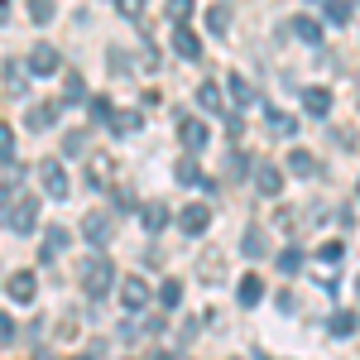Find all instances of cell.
Segmentation results:
<instances>
[{
	"label": "cell",
	"instance_id": "6da1fadb",
	"mask_svg": "<svg viewBox=\"0 0 360 360\" xmlns=\"http://www.w3.org/2000/svg\"><path fill=\"white\" fill-rule=\"evenodd\" d=\"M34 217H39V197H10V202H5V231H10V236H25L29 226H34Z\"/></svg>",
	"mask_w": 360,
	"mask_h": 360
},
{
	"label": "cell",
	"instance_id": "7a4b0ae2",
	"mask_svg": "<svg viewBox=\"0 0 360 360\" xmlns=\"http://www.w3.org/2000/svg\"><path fill=\"white\" fill-rule=\"evenodd\" d=\"M111 278H115V269H111L106 255H96V259L82 264V288L91 293V298H106V293H111Z\"/></svg>",
	"mask_w": 360,
	"mask_h": 360
},
{
	"label": "cell",
	"instance_id": "3957f363",
	"mask_svg": "<svg viewBox=\"0 0 360 360\" xmlns=\"http://www.w3.org/2000/svg\"><path fill=\"white\" fill-rule=\"evenodd\" d=\"M178 226H183L188 236H202V231L212 226V207H207V202H193V207H183V212H178Z\"/></svg>",
	"mask_w": 360,
	"mask_h": 360
},
{
	"label": "cell",
	"instance_id": "277c9868",
	"mask_svg": "<svg viewBox=\"0 0 360 360\" xmlns=\"http://www.w3.org/2000/svg\"><path fill=\"white\" fill-rule=\"evenodd\" d=\"M178 139H183V149H202V144L212 139V130H207V120L183 115V120H178Z\"/></svg>",
	"mask_w": 360,
	"mask_h": 360
},
{
	"label": "cell",
	"instance_id": "5b68a950",
	"mask_svg": "<svg viewBox=\"0 0 360 360\" xmlns=\"http://www.w3.org/2000/svg\"><path fill=\"white\" fill-rule=\"evenodd\" d=\"M39 178H44L49 197H68V173H63L58 159H44V164H39Z\"/></svg>",
	"mask_w": 360,
	"mask_h": 360
},
{
	"label": "cell",
	"instance_id": "8992f818",
	"mask_svg": "<svg viewBox=\"0 0 360 360\" xmlns=\"http://www.w3.org/2000/svg\"><path fill=\"white\" fill-rule=\"evenodd\" d=\"M29 72H39V77L58 72V49L53 44H34V49H29Z\"/></svg>",
	"mask_w": 360,
	"mask_h": 360
},
{
	"label": "cell",
	"instance_id": "52a82bcc",
	"mask_svg": "<svg viewBox=\"0 0 360 360\" xmlns=\"http://www.w3.org/2000/svg\"><path fill=\"white\" fill-rule=\"evenodd\" d=\"M5 293H10L15 303H29V298L39 293V283H34V274H29V269H15V274L5 278Z\"/></svg>",
	"mask_w": 360,
	"mask_h": 360
},
{
	"label": "cell",
	"instance_id": "ba28073f",
	"mask_svg": "<svg viewBox=\"0 0 360 360\" xmlns=\"http://www.w3.org/2000/svg\"><path fill=\"white\" fill-rule=\"evenodd\" d=\"M120 303L130 307V312H139V307L149 303V283H144L139 274H130L125 283H120Z\"/></svg>",
	"mask_w": 360,
	"mask_h": 360
},
{
	"label": "cell",
	"instance_id": "9c48e42d",
	"mask_svg": "<svg viewBox=\"0 0 360 360\" xmlns=\"http://www.w3.org/2000/svg\"><path fill=\"white\" fill-rule=\"evenodd\" d=\"M82 231H86L91 245H106V240H111V212H86Z\"/></svg>",
	"mask_w": 360,
	"mask_h": 360
},
{
	"label": "cell",
	"instance_id": "30bf717a",
	"mask_svg": "<svg viewBox=\"0 0 360 360\" xmlns=\"http://www.w3.org/2000/svg\"><path fill=\"white\" fill-rule=\"evenodd\" d=\"M173 49H178V58H202V44H197V34L188 25H173Z\"/></svg>",
	"mask_w": 360,
	"mask_h": 360
},
{
	"label": "cell",
	"instance_id": "8fae6325",
	"mask_svg": "<svg viewBox=\"0 0 360 360\" xmlns=\"http://www.w3.org/2000/svg\"><path fill=\"white\" fill-rule=\"evenodd\" d=\"M255 188L264 197H278V188H283V173H278L274 164H255Z\"/></svg>",
	"mask_w": 360,
	"mask_h": 360
},
{
	"label": "cell",
	"instance_id": "7c38bea8",
	"mask_svg": "<svg viewBox=\"0 0 360 360\" xmlns=\"http://www.w3.org/2000/svg\"><path fill=\"white\" fill-rule=\"evenodd\" d=\"M236 298H240V307H255L259 298H264V278L245 274V278H240V288H236Z\"/></svg>",
	"mask_w": 360,
	"mask_h": 360
},
{
	"label": "cell",
	"instance_id": "4fadbf2b",
	"mask_svg": "<svg viewBox=\"0 0 360 360\" xmlns=\"http://www.w3.org/2000/svg\"><path fill=\"white\" fill-rule=\"evenodd\" d=\"M288 29H293L303 44H322V25H317L312 15H293V20H288Z\"/></svg>",
	"mask_w": 360,
	"mask_h": 360
},
{
	"label": "cell",
	"instance_id": "5bb4252c",
	"mask_svg": "<svg viewBox=\"0 0 360 360\" xmlns=\"http://www.w3.org/2000/svg\"><path fill=\"white\" fill-rule=\"evenodd\" d=\"M63 250H68V231H63V226H49V231H44V250H39V255H44V259H58Z\"/></svg>",
	"mask_w": 360,
	"mask_h": 360
},
{
	"label": "cell",
	"instance_id": "9a60e30c",
	"mask_svg": "<svg viewBox=\"0 0 360 360\" xmlns=\"http://www.w3.org/2000/svg\"><path fill=\"white\" fill-rule=\"evenodd\" d=\"M303 106H307V115H327V111H332V91L307 86V91H303Z\"/></svg>",
	"mask_w": 360,
	"mask_h": 360
},
{
	"label": "cell",
	"instance_id": "2e32d148",
	"mask_svg": "<svg viewBox=\"0 0 360 360\" xmlns=\"http://www.w3.org/2000/svg\"><path fill=\"white\" fill-rule=\"evenodd\" d=\"M356 327H360V317H356V312H346V307H336L332 322H327V332H332V336H351Z\"/></svg>",
	"mask_w": 360,
	"mask_h": 360
},
{
	"label": "cell",
	"instance_id": "e0dca14e",
	"mask_svg": "<svg viewBox=\"0 0 360 360\" xmlns=\"http://www.w3.org/2000/svg\"><path fill=\"white\" fill-rule=\"evenodd\" d=\"M164 226H168V207H164V202H149V207H144V231L159 236Z\"/></svg>",
	"mask_w": 360,
	"mask_h": 360
},
{
	"label": "cell",
	"instance_id": "ac0fdd59",
	"mask_svg": "<svg viewBox=\"0 0 360 360\" xmlns=\"http://www.w3.org/2000/svg\"><path fill=\"white\" fill-rule=\"evenodd\" d=\"M288 168H293L298 178H312V173H317V159H312L307 149H293V154H288Z\"/></svg>",
	"mask_w": 360,
	"mask_h": 360
},
{
	"label": "cell",
	"instance_id": "d6986e66",
	"mask_svg": "<svg viewBox=\"0 0 360 360\" xmlns=\"http://www.w3.org/2000/svg\"><path fill=\"white\" fill-rule=\"evenodd\" d=\"M63 111V106H58V101H49V106H34V111H29V125H34V130H49V125H53V115Z\"/></svg>",
	"mask_w": 360,
	"mask_h": 360
},
{
	"label": "cell",
	"instance_id": "ffe728a7",
	"mask_svg": "<svg viewBox=\"0 0 360 360\" xmlns=\"http://www.w3.org/2000/svg\"><path fill=\"white\" fill-rule=\"evenodd\" d=\"M226 82H231V101H236V106H250V101H255V91H250L245 77H236V72H231Z\"/></svg>",
	"mask_w": 360,
	"mask_h": 360
},
{
	"label": "cell",
	"instance_id": "44dd1931",
	"mask_svg": "<svg viewBox=\"0 0 360 360\" xmlns=\"http://www.w3.org/2000/svg\"><path fill=\"white\" fill-rule=\"evenodd\" d=\"M173 178H178V183H202V188H207V178L197 173V159H178V168H173Z\"/></svg>",
	"mask_w": 360,
	"mask_h": 360
},
{
	"label": "cell",
	"instance_id": "7402d4cb",
	"mask_svg": "<svg viewBox=\"0 0 360 360\" xmlns=\"http://www.w3.org/2000/svg\"><path fill=\"white\" fill-rule=\"evenodd\" d=\"M264 115H269V130H274V135H293V130H298V120H288V115L278 111V106H269Z\"/></svg>",
	"mask_w": 360,
	"mask_h": 360
},
{
	"label": "cell",
	"instance_id": "603a6c76",
	"mask_svg": "<svg viewBox=\"0 0 360 360\" xmlns=\"http://www.w3.org/2000/svg\"><path fill=\"white\" fill-rule=\"evenodd\" d=\"M240 250H245L250 259H264V255H269V245H264V236H259V231H245V240H240Z\"/></svg>",
	"mask_w": 360,
	"mask_h": 360
},
{
	"label": "cell",
	"instance_id": "cb8c5ba5",
	"mask_svg": "<svg viewBox=\"0 0 360 360\" xmlns=\"http://www.w3.org/2000/svg\"><path fill=\"white\" fill-rule=\"evenodd\" d=\"M5 91H10V96H20V91H25V72L15 68V58H5Z\"/></svg>",
	"mask_w": 360,
	"mask_h": 360
},
{
	"label": "cell",
	"instance_id": "d4e9b609",
	"mask_svg": "<svg viewBox=\"0 0 360 360\" xmlns=\"http://www.w3.org/2000/svg\"><path fill=\"white\" fill-rule=\"evenodd\" d=\"M278 269H283V274H298V269H303V250H278Z\"/></svg>",
	"mask_w": 360,
	"mask_h": 360
},
{
	"label": "cell",
	"instance_id": "484cf974",
	"mask_svg": "<svg viewBox=\"0 0 360 360\" xmlns=\"http://www.w3.org/2000/svg\"><path fill=\"white\" fill-rule=\"evenodd\" d=\"M111 130H115V135H130V130H139V111H115Z\"/></svg>",
	"mask_w": 360,
	"mask_h": 360
},
{
	"label": "cell",
	"instance_id": "4316f807",
	"mask_svg": "<svg viewBox=\"0 0 360 360\" xmlns=\"http://www.w3.org/2000/svg\"><path fill=\"white\" fill-rule=\"evenodd\" d=\"M86 178H91V188L111 178V164H106V154H91V168H86Z\"/></svg>",
	"mask_w": 360,
	"mask_h": 360
},
{
	"label": "cell",
	"instance_id": "83f0119b",
	"mask_svg": "<svg viewBox=\"0 0 360 360\" xmlns=\"http://www.w3.org/2000/svg\"><path fill=\"white\" fill-rule=\"evenodd\" d=\"M159 303H164V307H178V303H183V283H178V278H168L164 288H159Z\"/></svg>",
	"mask_w": 360,
	"mask_h": 360
},
{
	"label": "cell",
	"instance_id": "f1b7e54d",
	"mask_svg": "<svg viewBox=\"0 0 360 360\" xmlns=\"http://www.w3.org/2000/svg\"><path fill=\"white\" fill-rule=\"evenodd\" d=\"M226 25H231V10H226V5L207 10V29H212V34H226Z\"/></svg>",
	"mask_w": 360,
	"mask_h": 360
},
{
	"label": "cell",
	"instance_id": "f546056e",
	"mask_svg": "<svg viewBox=\"0 0 360 360\" xmlns=\"http://www.w3.org/2000/svg\"><path fill=\"white\" fill-rule=\"evenodd\" d=\"M322 15H327L332 25H346V20H351V5H346V0H332V5H322Z\"/></svg>",
	"mask_w": 360,
	"mask_h": 360
},
{
	"label": "cell",
	"instance_id": "4dcf8cb0",
	"mask_svg": "<svg viewBox=\"0 0 360 360\" xmlns=\"http://www.w3.org/2000/svg\"><path fill=\"white\" fill-rule=\"evenodd\" d=\"M86 111H91V120H115V111H111V101H106V96H91V101H86Z\"/></svg>",
	"mask_w": 360,
	"mask_h": 360
},
{
	"label": "cell",
	"instance_id": "1f68e13d",
	"mask_svg": "<svg viewBox=\"0 0 360 360\" xmlns=\"http://www.w3.org/2000/svg\"><path fill=\"white\" fill-rule=\"evenodd\" d=\"M0 159L15 164V130H10V125H0Z\"/></svg>",
	"mask_w": 360,
	"mask_h": 360
},
{
	"label": "cell",
	"instance_id": "d6a6232c",
	"mask_svg": "<svg viewBox=\"0 0 360 360\" xmlns=\"http://www.w3.org/2000/svg\"><path fill=\"white\" fill-rule=\"evenodd\" d=\"M197 101H202L207 111H217V106H221V91H217V86L207 82V86H197Z\"/></svg>",
	"mask_w": 360,
	"mask_h": 360
},
{
	"label": "cell",
	"instance_id": "836d02e7",
	"mask_svg": "<svg viewBox=\"0 0 360 360\" xmlns=\"http://www.w3.org/2000/svg\"><path fill=\"white\" fill-rule=\"evenodd\" d=\"M29 15H34V25H49V20H53V5H49V0H34Z\"/></svg>",
	"mask_w": 360,
	"mask_h": 360
},
{
	"label": "cell",
	"instance_id": "e575fe53",
	"mask_svg": "<svg viewBox=\"0 0 360 360\" xmlns=\"http://www.w3.org/2000/svg\"><path fill=\"white\" fill-rule=\"evenodd\" d=\"M82 96H86L82 77H77V72H68V101H82Z\"/></svg>",
	"mask_w": 360,
	"mask_h": 360
},
{
	"label": "cell",
	"instance_id": "d590c367",
	"mask_svg": "<svg viewBox=\"0 0 360 360\" xmlns=\"http://www.w3.org/2000/svg\"><path fill=\"white\" fill-rule=\"evenodd\" d=\"M317 259H322V264H336V259H341V245H336V240H332V245H322V250H317Z\"/></svg>",
	"mask_w": 360,
	"mask_h": 360
},
{
	"label": "cell",
	"instance_id": "8d00e7d4",
	"mask_svg": "<svg viewBox=\"0 0 360 360\" xmlns=\"http://www.w3.org/2000/svg\"><path fill=\"white\" fill-rule=\"evenodd\" d=\"M0 336H5V346H15V317H5V322H0Z\"/></svg>",
	"mask_w": 360,
	"mask_h": 360
},
{
	"label": "cell",
	"instance_id": "74e56055",
	"mask_svg": "<svg viewBox=\"0 0 360 360\" xmlns=\"http://www.w3.org/2000/svg\"><path fill=\"white\" fill-rule=\"evenodd\" d=\"M34 360H53V356H49V351H39V356H34Z\"/></svg>",
	"mask_w": 360,
	"mask_h": 360
},
{
	"label": "cell",
	"instance_id": "f35d334b",
	"mask_svg": "<svg viewBox=\"0 0 360 360\" xmlns=\"http://www.w3.org/2000/svg\"><path fill=\"white\" fill-rule=\"evenodd\" d=\"M77 360H91V356H77Z\"/></svg>",
	"mask_w": 360,
	"mask_h": 360
},
{
	"label": "cell",
	"instance_id": "ab89813d",
	"mask_svg": "<svg viewBox=\"0 0 360 360\" xmlns=\"http://www.w3.org/2000/svg\"><path fill=\"white\" fill-rule=\"evenodd\" d=\"M356 193H360V183H356Z\"/></svg>",
	"mask_w": 360,
	"mask_h": 360
},
{
	"label": "cell",
	"instance_id": "60d3db41",
	"mask_svg": "<svg viewBox=\"0 0 360 360\" xmlns=\"http://www.w3.org/2000/svg\"><path fill=\"white\" fill-rule=\"evenodd\" d=\"M356 288H360V283H356Z\"/></svg>",
	"mask_w": 360,
	"mask_h": 360
}]
</instances>
